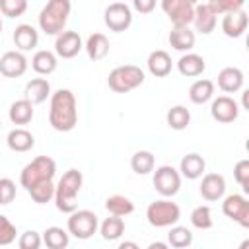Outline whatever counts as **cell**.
I'll return each mask as SVG.
<instances>
[{
	"mask_svg": "<svg viewBox=\"0 0 249 249\" xmlns=\"http://www.w3.org/2000/svg\"><path fill=\"white\" fill-rule=\"evenodd\" d=\"M193 243V231L185 226H171L167 233V245L175 249H187Z\"/></svg>",
	"mask_w": 249,
	"mask_h": 249,
	"instance_id": "obj_35",
	"label": "cell"
},
{
	"mask_svg": "<svg viewBox=\"0 0 249 249\" xmlns=\"http://www.w3.org/2000/svg\"><path fill=\"white\" fill-rule=\"evenodd\" d=\"M245 76L237 66H226L218 72V88L226 93H235L243 88Z\"/></svg>",
	"mask_w": 249,
	"mask_h": 249,
	"instance_id": "obj_16",
	"label": "cell"
},
{
	"mask_svg": "<svg viewBox=\"0 0 249 249\" xmlns=\"http://www.w3.org/2000/svg\"><path fill=\"white\" fill-rule=\"evenodd\" d=\"M27 72V58L19 51H8L0 56V74L6 78H19Z\"/></svg>",
	"mask_w": 249,
	"mask_h": 249,
	"instance_id": "obj_14",
	"label": "cell"
},
{
	"mask_svg": "<svg viewBox=\"0 0 249 249\" xmlns=\"http://www.w3.org/2000/svg\"><path fill=\"white\" fill-rule=\"evenodd\" d=\"M66 228H68V233L74 235L76 239H89L97 231L99 220H97V214L91 210H74L68 216Z\"/></svg>",
	"mask_w": 249,
	"mask_h": 249,
	"instance_id": "obj_7",
	"label": "cell"
},
{
	"mask_svg": "<svg viewBox=\"0 0 249 249\" xmlns=\"http://www.w3.org/2000/svg\"><path fill=\"white\" fill-rule=\"evenodd\" d=\"M148 224L154 228H171L181 218V208L177 202H171L169 198H158L148 204L146 208Z\"/></svg>",
	"mask_w": 249,
	"mask_h": 249,
	"instance_id": "obj_6",
	"label": "cell"
},
{
	"mask_svg": "<svg viewBox=\"0 0 249 249\" xmlns=\"http://www.w3.org/2000/svg\"><path fill=\"white\" fill-rule=\"evenodd\" d=\"M84 49H86L88 56H89L93 62H97V60H103V58L109 54L111 43H109V39H107L103 33H93V35L88 37Z\"/></svg>",
	"mask_w": 249,
	"mask_h": 249,
	"instance_id": "obj_25",
	"label": "cell"
},
{
	"mask_svg": "<svg viewBox=\"0 0 249 249\" xmlns=\"http://www.w3.org/2000/svg\"><path fill=\"white\" fill-rule=\"evenodd\" d=\"M233 177L243 187V191L249 193V160H239L233 165Z\"/></svg>",
	"mask_w": 249,
	"mask_h": 249,
	"instance_id": "obj_42",
	"label": "cell"
},
{
	"mask_svg": "<svg viewBox=\"0 0 249 249\" xmlns=\"http://www.w3.org/2000/svg\"><path fill=\"white\" fill-rule=\"evenodd\" d=\"M51 95V84L45 78H33L25 84L23 89V99H27L31 105H39L43 101H47V97Z\"/></svg>",
	"mask_w": 249,
	"mask_h": 249,
	"instance_id": "obj_20",
	"label": "cell"
},
{
	"mask_svg": "<svg viewBox=\"0 0 249 249\" xmlns=\"http://www.w3.org/2000/svg\"><path fill=\"white\" fill-rule=\"evenodd\" d=\"M222 212L237 222L241 228H249V200L241 195H228L222 202Z\"/></svg>",
	"mask_w": 249,
	"mask_h": 249,
	"instance_id": "obj_11",
	"label": "cell"
},
{
	"mask_svg": "<svg viewBox=\"0 0 249 249\" xmlns=\"http://www.w3.org/2000/svg\"><path fill=\"white\" fill-rule=\"evenodd\" d=\"M16 183L10 177H0V204H10L16 198Z\"/></svg>",
	"mask_w": 249,
	"mask_h": 249,
	"instance_id": "obj_43",
	"label": "cell"
},
{
	"mask_svg": "<svg viewBox=\"0 0 249 249\" xmlns=\"http://www.w3.org/2000/svg\"><path fill=\"white\" fill-rule=\"evenodd\" d=\"M6 144L12 152H18V154H23V152H29L33 146H35V136L23 128V126H18L14 130L8 132V138H6Z\"/></svg>",
	"mask_w": 249,
	"mask_h": 249,
	"instance_id": "obj_21",
	"label": "cell"
},
{
	"mask_svg": "<svg viewBox=\"0 0 249 249\" xmlns=\"http://www.w3.org/2000/svg\"><path fill=\"white\" fill-rule=\"evenodd\" d=\"M210 115L214 121L218 123H233L239 115V105L233 97L230 95H220L216 99H212V105H210Z\"/></svg>",
	"mask_w": 249,
	"mask_h": 249,
	"instance_id": "obj_12",
	"label": "cell"
},
{
	"mask_svg": "<svg viewBox=\"0 0 249 249\" xmlns=\"http://www.w3.org/2000/svg\"><path fill=\"white\" fill-rule=\"evenodd\" d=\"M152 183H154V189L163 198H169V196L179 193V189H181V175H179V171L173 165H160L154 171Z\"/></svg>",
	"mask_w": 249,
	"mask_h": 249,
	"instance_id": "obj_8",
	"label": "cell"
},
{
	"mask_svg": "<svg viewBox=\"0 0 249 249\" xmlns=\"http://www.w3.org/2000/svg\"><path fill=\"white\" fill-rule=\"evenodd\" d=\"M216 21H218V18H216L214 12L210 10L208 2L195 6V19H193V23H195V27H196L198 33L210 35V33L216 29Z\"/></svg>",
	"mask_w": 249,
	"mask_h": 249,
	"instance_id": "obj_23",
	"label": "cell"
},
{
	"mask_svg": "<svg viewBox=\"0 0 249 249\" xmlns=\"http://www.w3.org/2000/svg\"><path fill=\"white\" fill-rule=\"evenodd\" d=\"M103 21L115 33L126 31L130 27V23H132V8L128 4H124V2H113V4H109L105 8Z\"/></svg>",
	"mask_w": 249,
	"mask_h": 249,
	"instance_id": "obj_10",
	"label": "cell"
},
{
	"mask_svg": "<svg viewBox=\"0 0 249 249\" xmlns=\"http://www.w3.org/2000/svg\"><path fill=\"white\" fill-rule=\"evenodd\" d=\"M105 208L111 216L123 218V216H128V214L134 212V202L124 195H111L105 200Z\"/></svg>",
	"mask_w": 249,
	"mask_h": 249,
	"instance_id": "obj_30",
	"label": "cell"
},
{
	"mask_svg": "<svg viewBox=\"0 0 249 249\" xmlns=\"http://www.w3.org/2000/svg\"><path fill=\"white\" fill-rule=\"evenodd\" d=\"M56 66H58L56 54H54L53 51H47V49L37 51V53L33 54V58H31V68H33L37 74H41V76L53 74V72L56 70Z\"/></svg>",
	"mask_w": 249,
	"mask_h": 249,
	"instance_id": "obj_26",
	"label": "cell"
},
{
	"mask_svg": "<svg viewBox=\"0 0 249 249\" xmlns=\"http://www.w3.org/2000/svg\"><path fill=\"white\" fill-rule=\"evenodd\" d=\"M161 10L173 27H189V23L195 19V4L191 0H163Z\"/></svg>",
	"mask_w": 249,
	"mask_h": 249,
	"instance_id": "obj_9",
	"label": "cell"
},
{
	"mask_svg": "<svg viewBox=\"0 0 249 249\" xmlns=\"http://www.w3.org/2000/svg\"><path fill=\"white\" fill-rule=\"evenodd\" d=\"M43 243L49 247V249H66L68 243H70V233L58 226H51L43 231Z\"/></svg>",
	"mask_w": 249,
	"mask_h": 249,
	"instance_id": "obj_31",
	"label": "cell"
},
{
	"mask_svg": "<svg viewBox=\"0 0 249 249\" xmlns=\"http://www.w3.org/2000/svg\"><path fill=\"white\" fill-rule=\"evenodd\" d=\"M117 249H140V247H138V243H134V241H123Z\"/></svg>",
	"mask_w": 249,
	"mask_h": 249,
	"instance_id": "obj_46",
	"label": "cell"
},
{
	"mask_svg": "<svg viewBox=\"0 0 249 249\" xmlns=\"http://www.w3.org/2000/svg\"><path fill=\"white\" fill-rule=\"evenodd\" d=\"M169 45L175 49V51H181V53H189L193 47H195V31H191L189 27H173L169 31Z\"/></svg>",
	"mask_w": 249,
	"mask_h": 249,
	"instance_id": "obj_27",
	"label": "cell"
},
{
	"mask_svg": "<svg viewBox=\"0 0 249 249\" xmlns=\"http://www.w3.org/2000/svg\"><path fill=\"white\" fill-rule=\"evenodd\" d=\"M200 195L204 200L208 202H214V200H220L226 193V179L224 175L220 173H206L200 181Z\"/></svg>",
	"mask_w": 249,
	"mask_h": 249,
	"instance_id": "obj_15",
	"label": "cell"
},
{
	"mask_svg": "<svg viewBox=\"0 0 249 249\" xmlns=\"http://www.w3.org/2000/svg\"><path fill=\"white\" fill-rule=\"evenodd\" d=\"M14 45L18 47L19 53H25V51H31L37 47L39 43V33L33 25L29 23H19L16 29H14Z\"/></svg>",
	"mask_w": 249,
	"mask_h": 249,
	"instance_id": "obj_19",
	"label": "cell"
},
{
	"mask_svg": "<svg viewBox=\"0 0 249 249\" xmlns=\"http://www.w3.org/2000/svg\"><path fill=\"white\" fill-rule=\"evenodd\" d=\"M144 80H146V76H144V70L140 66L123 64V66H117L109 72L107 86L115 93H126V91H132L138 86H142Z\"/></svg>",
	"mask_w": 249,
	"mask_h": 249,
	"instance_id": "obj_5",
	"label": "cell"
},
{
	"mask_svg": "<svg viewBox=\"0 0 249 249\" xmlns=\"http://www.w3.org/2000/svg\"><path fill=\"white\" fill-rule=\"evenodd\" d=\"M191 224L196 228V230H210L212 228V210L210 206L206 204H200L196 206L193 212H191Z\"/></svg>",
	"mask_w": 249,
	"mask_h": 249,
	"instance_id": "obj_36",
	"label": "cell"
},
{
	"mask_svg": "<svg viewBox=\"0 0 249 249\" xmlns=\"http://www.w3.org/2000/svg\"><path fill=\"white\" fill-rule=\"evenodd\" d=\"M154 165H156V158L148 150H138L130 158V167L136 175H148L150 171H154Z\"/></svg>",
	"mask_w": 249,
	"mask_h": 249,
	"instance_id": "obj_33",
	"label": "cell"
},
{
	"mask_svg": "<svg viewBox=\"0 0 249 249\" xmlns=\"http://www.w3.org/2000/svg\"><path fill=\"white\" fill-rule=\"evenodd\" d=\"M56 173V163L53 158L49 156H37L35 160H31L19 173V185L25 191H31L35 185L45 183V181H53Z\"/></svg>",
	"mask_w": 249,
	"mask_h": 249,
	"instance_id": "obj_4",
	"label": "cell"
},
{
	"mask_svg": "<svg viewBox=\"0 0 249 249\" xmlns=\"http://www.w3.org/2000/svg\"><path fill=\"white\" fill-rule=\"evenodd\" d=\"M0 33H2V19H0Z\"/></svg>",
	"mask_w": 249,
	"mask_h": 249,
	"instance_id": "obj_48",
	"label": "cell"
},
{
	"mask_svg": "<svg viewBox=\"0 0 249 249\" xmlns=\"http://www.w3.org/2000/svg\"><path fill=\"white\" fill-rule=\"evenodd\" d=\"M82 49L84 43L76 31H62L54 39V54L60 58H74Z\"/></svg>",
	"mask_w": 249,
	"mask_h": 249,
	"instance_id": "obj_13",
	"label": "cell"
},
{
	"mask_svg": "<svg viewBox=\"0 0 249 249\" xmlns=\"http://www.w3.org/2000/svg\"><path fill=\"white\" fill-rule=\"evenodd\" d=\"M72 4L70 0H51L39 12V27L47 35H60L66 27Z\"/></svg>",
	"mask_w": 249,
	"mask_h": 249,
	"instance_id": "obj_3",
	"label": "cell"
},
{
	"mask_svg": "<svg viewBox=\"0 0 249 249\" xmlns=\"http://www.w3.org/2000/svg\"><path fill=\"white\" fill-rule=\"evenodd\" d=\"M204 169H206V161H204V158H202L200 154L191 152V154H187V156L181 158V163H179V175H183V177H187V179L193 181V179L202 177Z\"/></svg>",
	"mask_w": 249,
	"mask_h": 249,
	"instance_id": "obj_22",
	"label": "cell"
},
{
	"mask_svg": "<svg viewBox=\"0 0 249 249\" xmlns=\"http://www.w3.org/2000/svg\"><path fill=\"white\" fill-rule=\"evenodd\" d=\"M78 123V109L76 97L70 89L60 88L51 93V107H49V124L56 132H70Z\"/></svg>",
	"mask_w": 249,
	"mask_h": 249,
	"instance_id": "obj_1",
	"label": "cell"
},
{
	"mask_svg": "<svg viewBox=\"0 0 249 249\" xmlns=\"http://www.w3.org/2000/svg\"><path fill=\"white\" fill-rule=\"evenodd\" d=\"M35 105H31L27 99H18V101H14L12 105H10V111H8V117H10V121L14 123V124H27V123H31V119H33V115H35V109H33Z\"/></svg>",
	"mask_w": 249,
	"mask_h": 249,
	"instance_id": "obj_29",
	"label": "cell"
},
{
	"mask_svg": "<svg viewBox=\"0 0 249 249\" xmlns=\"http://www.w3.org/2000/svg\"><path fill=\"white\" fill-rule=\"evenodd\" d=\"M165 121L169 124V128H173V130H185L191 123V111L185 105H173L167 111Z\"/></svg>",
	"mask_w": 249,
	"mask_h": 249,
	"instance_id": "obj_32",
	"label": "cell"
},
{
	"mask_svg": "<svg viewBox=\"0 0 249 249\" xmlns=\"http://www.w3.org/2000/svg\"><path fill=\"white\" fill-rule=\"evenodd\" d=\"M54 183L53 181H45V183H39L35 185L31 191H27L31 195V198L37 202V204H47L54 198Z\"/></svg>",
	"mask_w": 249,
	"mask_h": 249,
	"instance_id": "obj_37",
	"label": "cell"
},
{
	"mask_svg": "<svg viewBox=\"0 0 249 249\" xmlns=\"http://www.w3.org/2000/svg\"><path fill=\"white\" fill-rule=\"evenodd\" d=\"M84 175L78 169H68L54 187V204L60 212L72 214L76 210V196L82 189Z\"/></svg>",
	"mask_w": 249,
	"mask_h": 249,
	"instance_id": "obj_2",
	"label": "cell"
},
{
	"mask_svg": "<svg viewBox=\"0 0 249 249\" xmlns=\"http://www.w3.org/2000/svg\"><path fill=\"white\" fill-rule=\"evenodd\" d=\"M146 249H169V245L165 241H152Z\"/></svg>",
	"mask_w": 249,
	"mask_h": 249,
	"instance_id": "obj_45",
	"label": "cell"
},
{
	"mask_svg": "<svg viewBox=\"0 0 249 249\" xmlns=\"http://www.w3.org/2000/svg\"><path fill=\"white\" fill-rule=\"evenodd\" d=\"M210 10L214 12V16H226V14H231V12H239L243 10V2L241 0H212L208 2Z\"/></svg>",
	"mask_w": 249,
	"mask_h": 249,
	"instance_id": "obj_38",
	"label": "cell"
},
{
	"mask_svg": "<svg viewBox=\"0 0 249 249\" xmlns=\"http://www.w3.org/2000/svg\"><path fill=\"white\" fill-rule=\"evenodd\" d=\"M27 10L25 0H0V12L8 18H19Z\"/></svg>",
	"mask_w": 249,
	"mask_h": 249,
	"instance_id": "obj_39",
	"label": "cell"
},
{
	"mask_svg": "<svg viewBox=\"0 0 249 249\" xmlns=\"http://www.w3.org/2000/svg\"><path fill=\"white\" fill-rule=\"evenodd\" d=\"M0 126H2V123H0Z\"/></svg>",
	"mask_w": 249,
	"mask_h": 249,
	"instance_id": "obj_49",
	"label": "cell"
},
{
	"mask_svg": "<svg viewBox=\"0 0 249 249\" xmlns=\"http://www.w3.org/2000/svg\"><path fill=\"white\" fill-rule=\"evenodd\" d=\"M99 233L107 241H115L124 233V220L119 216H109L99 224Z\"/></svg>",
	"mask_w": 249,
	"mask_h": 249,
	"instance_id": "obj_34",
	"label": "cell"
},
{
	"mask_svg": "<svg viewBox=\"0 0 249 249\" xmlns=\"http://www.w3.org/2000/svg\"><path fill=\"white\" fill-rule=\"evenodd\" d=\"M41 243H43V237L39 231L35 230H27L19 235L18 239V247L19 249H41Z\"/></svg>",
	"mask_w": 249,
	"mask_h": 249,
	"instance_id": "obj_41",
	"label": "cell"
},
{
	"mask_svg": "<svg viewBox=\"0 0 249 249\" xmlns=\"http://www.w3.org/2000/svg\"><path fill=\"white\" fill-rule=\"evenodd\" d=\"M146 66H148V72L156 78H165L171 68H173V60L169 56V53L158 49V51H152L148 54V60H146Z\"/></svg>",
	"mask_w": 249,
	"mask_h": 249,
	"instance_id": "obj_18",
	"label": "cell"
},
{
	"mask_svg": "<svg viewBox=\"0 0 249 249\" xmlns=\"http://www.w3.org/2000/svg\"><path fill=\"white\" fill-rule=\"evenodd\" d=\"M132 8L140 14H150L154 8H156V2L154 0H134L132 2Z\"/></svg>",
	"mask_w": 249,
	"mask_h": 249,
	"instance_id": "obj_44",
	"label": "cell"
},
{
	"mask_svg": "<svg viewBox=\"0 0 249 249\" xmlns=\"http://www.w3.org/2000/svg\"><path fill=\"white\" fill-rule=\"evenodd\" d=\"M239 249H249V239H243L241 245H239Z\"/></svg>",
	"mask_w": 249,
	"mask_h": 249,
	"instance_id": "obj_47",
	"label": "cell"
},
{
	"mask_svg": "<svg viewBox=\"0 0 249 249\" xmlns=\"http://www.w3.org/2000/svg\"><path fill=\"white\" fill-rule=\"evenodd\" d=\"M247 23H249V18L243 10L239 12H231V14H226L222 18V31L226 37H231V39H237L245 33L247 29Z\"/></svg>",
	"mask_w": 249,
	"mask_h": 249,
	"instance_id": "obj_17",
	"label": "cell"
},
{
	"mask_svg": "<svg viewBox=\"0 0 249 249\" xmlns=\"http://www.w3.org/2000/svg\"><path fill=\"white\" fill-rule=\"evenodd\" d=\"M212 97H214V82L212 80L202 78V80H196V82L191 84V88H189V99L195 105H204Z\"/></svg>",
	"mask_w": 249,
	"mask_h": 249,
	"instance_id": "obj_28",
	"label": "cell"
},
{
	"mask_svg": "<svg viewBox=\"0 0 249 249\" xmlns=\"http://www.w3.org/2000/svg\"><path fill=\"white\" fill-rule=\"evenodd\" d=\"M18 237L16 226L8 220V216L0 214V245H12Z\"/></svg>",
	"mask_w": 249,
	"mask_h": 249,
	"instance_id": "obj_40",
	"label": "cell"
},
{
	"mask_svg": "<svg viewBox=\"0 0 249 249\" xmlns=\"http://www.w3.org/2000/svg\"><path fill=\"white\" fill-rule=\"evenodd\" d=\"M177 70L181 76H187V78H196L200 76L204 70H206V62L200 54L196 53H187L183 54L179 60H177Z\"/></svg>",
	"mask_w": 249,
	"mask_h": 249,
	"instance_id": "obj_24",
	"label": "cell"
}]
</instances>
